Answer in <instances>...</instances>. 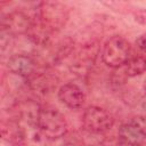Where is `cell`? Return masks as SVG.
<instances>
[{
    "label": "cell",
    "instance_id": "8992f818",
    "mask_svg": "<svg viewBox=\"0 0 146 146\" xmlns=\"http://www.w3.org/2000/svg\"><path fill=\"white\" fill-rule=\"evenodd\" d=\"M7 68L17 76L29 79L36 71V63L26 54H15L8 58Z\"/></svg>",
    "mask_w": 146,
    "mask_h": 146
},
{
    "label": "cell",
    "instance_id": "9c48e42d",
    "mask_svg": "<svg viewBox=\"0 0 146 146\" xmlns=\"http://www.w3.org/2000/svg\"><path fill=\"white\" fill-rule=\"evenodd\" d=\"M29 82L30 88L40 94H46L50 91L55 84H56V79L48 72H34L32 76L26 79Z\"/></svg>",
    "mask_w": 146,
    "mask_h": 146
},
{
    "label": "cell",
    "instance_id": "6da1fadb",
    "mask_svg": "<svg viewBox=\"0 0 146 146\" xmlns=\"http://www.w3.org/2000/svg\"><path fill=\"white\" fill-rule=\"evenodd\" d=\"M34 18L55 34L68 22V7L59 1H42L38 3Z\"/></svg>",
    "mask_w": 146,
    "mask_h": 146
},
{
    "label": "cell",
    "instance_id": "5bb4252c",
    "mask_svg": "<svg viewBox=\"0 0 146 146\" xmlns=\"http://www.w3.org/2000/svg\"><path fill=\"white\" fill-rule=\"evenodd\" d=\"M140 106H141V108L146 112V95L141 98V100H140Z\"/></svg>",
    "mask_w": 146,
    "mask_h": 146
},
{
    "label": "cell",
    "instance_id": "9a60e30c",
    "mask_svg": "<svg viewBox=\"0 0 146 146\" xmlns=\"http://www.w3.org/2000/svg\"><path fill=\"white\" fill-rule=\"evenodd\" d=\"M63 146H79V145H76V144H74V143H67V144H65V145H63Z\"/></svg>",
    "mask_w": 146,
    "mask_h": 146
},
{
    "label": "cell",
    "instance_id": "4fadbf2b",
    "mask_svg": "<svg viewBox=\"0 0 146 146\" xmlns=\"http://www.w3.org/2000/svg\"><path fill=\"white\" fill-rule=\"evenodd\" d=\"M136 46L139 50L146 52V33L140 34L137 39H136Z\"/></svg>",
    "mask_w": 146,
    "mask_h": 146
},
{
    "label": "cell",
    "instance_id": "8fae6325",
    "mask_svg": "<svg viewBox=\"0 0 146 146\" xmlns=\"http://www.w3.org/2000/svg\"><path fill=\"white\" fill-rule=\"evenodd\" d=\"M146 71V58L144 56H131L124 65V73L129 78L141 75Z\"/></svg>",
    "mask_w": 146,
    "mask_h": 146
},
{
    "label": "cell",
    "instance_id": "5b68a950",
    "mask_svg": "<svg viewBox=\"0 0 146 146\" xmlns=\"http://www.w3.org/2000/svg\"><path fill=\"white\" fill-rule=\"evenodd\" d=\"M33 22L34 17H31L26 11L15 9L1 16V31L10 36L27 34Z\"/></svg>",
    "mask_w": 146,
    "mask_h": 146
},
{
    "label": "cell",
    "instance_id": "30bf717a",
    "mask_svg": "<svg viewBox=\"0 0 146 146\" xmlns=\"http://www.w3.org/2000/svg\"><path fill=\"white\" fill-rule=\"evenodd\" d=\"M49 47V58L52 62V64H56L62 62L72 54V51L74 50V41L67 36L60 39L58 42L55 43V46Z\"/></svg>",
    "mask_w": 146,
    "mask_h": 146
},
{
    "label": "cell",
    "instance_id": "7a4b0ae2",
    "mask_svg": "<svg viewBox=\"0 0 146 146\" xmlns=\"http://www.w3.org/2000/svg\"><path fill=\"white\" fill-rule=\"evenodd\" d=\"M36 129L48 139H58L66 135L68 124L59 111L50 106H43L38 112Z\"/></svg>",
    "mask_w": 146,
    "mask_h": 146
},
{
    "label": "cell",
    "instance_id": "2e32d148",
    "mask_svg": "<svg viewBox=\"0 0 146 146\" xmlns=\"http://www.w3.org/2000/svg\"><path fill=\"white\" fill-rule=\"evenodd\" d=\"M143 88H144V91H145V95H146V80L144 81V84H143Z\"/></svg>",
    "mask_w": 146,
    "mask_h": 146
},
{
    "label": "cell",
    "instance_id": "52a82bcc",
    "mask_svg": "<svg viewBox=\"0 0 146 146\" xmlns=\"http://www.w3.org/2000/svg\"><path fill=\"white\" fill-rule=\"evenodd\" d=\"M58 99L68 108L78 110L84 104L86 95L76 83L67 82L58 89Z\"/></svg>",
    "mask_w": 146,
    "mask_h": 146
},
{
    "label": "cell",
    "instance_id": "7c38bea8",
    "mask_svg": "<svg viewBox=\"0 0 146 146\" xmlns=\"http://www.w3.org/2000/svg\"><path fill=\"white\" fill-rule=\"evenodd\" d=\"M133 19L140 25H146V9L135 10L133 11Z\"/></svg>",
    "mask_w": 146,
    "mask_h": 146
},
{
    "label": "cell",
    "instance_id": "ba28073f",
    "mask_svg": "<svg viewBox=\"0 0 146 146\" xmlns=\"http://www.w3.org/2000/svg\"><path fill=\"white\" fill-rule=\"evenodd\" d=\"M119 139L127 146H141L146 140V133L131 119L119 128Z\"/></svg>",
    "mask_w": 146,
    "mask_h": 146
},
{
    "label": "cell",
    "instance_id": "277c9868",
    "mask_svg": "<svg viewBox=\"0 0 146 146\" xmlns=\"http://www.w3.org/2000/svg\"><path fill=\"white\" fill-rule=\"evenodd\" d=\"M82 124L91 133H104L113 127L114 119L106 110L99 106H89L83 112Z\"/></svg>",
    "mask_w": 146,
    "mask_h": 146
},
{
    "label": "cell",
    "instance_id": "3957f363",
    "mask_svg": "<svg viewBox=\"0 0 146 146\" xmlns=\"http://www.w3.org/2000/svg\"><path fill=\"white\" fill-rule=\"evenodd\" d=\"M103 63L111 68L124 66L131 57V47L128 40L121 35H113L106 40L100 51Z\"/></svg>",
    "mask_w": 146,
    "mask_h": 146
}]
</instances>
